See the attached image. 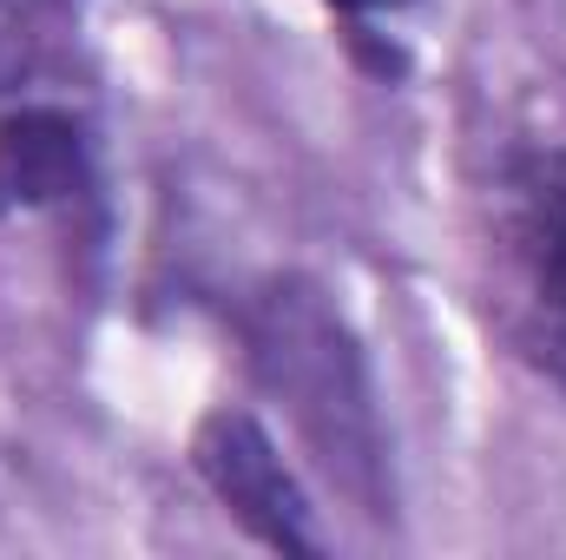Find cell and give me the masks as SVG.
I'll return each instance as SVG.
<instances>
[{
    "instance_id": "cell-3",
    "label": "cell",
    "mask_w": 566,
    "mask_h": 560,
    "mask_svg": "<svg viewBox=\"0 0 566 560\" xmlns=\"http://www.w3.org/2000/svg\"><path fill=\"white\" fill-rule=\"evenodd\" d=\"M191 468L211 488V501L271 554H303L316 560L329 541L316 528V508L296 481V468L283 462L277 435L251 409H211L191 428Z\"/></svg>"
},
{
    "instance_id": "cell-5",
    "label": "cell",
    "mask_w": 566,
    "mask_h": 560,
    "mask_svg": "<svg viewBox=\"0 0 566 560\" xmlns=\"http://www.w3.org/2000/svg\"><path fill=\"white\" fill-rule=\"evenodd\" d=\"M73 33V0H0V106L27 100Z\"/></svg>"
},
{
    "instance_id": "cell-1",
    "label": "cell",
    "mask_w": 566,
    "mask_h": 560,
    "mask_svg": "<svg viewBox=\"0 0 566 560\" xmlns=\"http://www.w3.org/2000/svg\"><path fill=\"white\" fill-rule=\"evenodd\" d=\"M238 336H244L258 390L283 403L290 428L303 435L316 468L336 481V495L356 515L389 521L396 481H389V435H382V409H376L369 356H363L356 330L343 323V310L329 303V290L296 271L264 278L244 297Z\"/></svg>"
},
{
    "instance_id": "cell-2",
    "label": "cell",
    "mask_w": 566,
    "mask_h": 560,
    "mask_svg": "<svg viewBox=\"0 0 566 560\" xmlns=\"http://www.w3.org/2000/svg\"><path fill=\"white\" fill-rule=\"evenodd\" d=\"M494 323L566 396V145L514 152L494 185Z\"/></svg>"
},
{
    "instance_id": "cell-4",
    "label": "cell",
    "mask_w": 566,
    "mask_h": 560,
    "mask_svg": "<svg viewBox=\"0 0 566 560\" xmlns=\"http://www.w3.org/2000/svg\"><path fill=\"white\" fill-rule=\"evenodd\" d=\"M99 172L86 120L66 106L13 100L0 113V218H40V211H80L93 205Z\"/></svg>"
},
{
    "instance_id": "cell-6",
    "label": "cell",
    "mask_w": 566,
    "mask_h": 560,
    "mask_svg": "<svg viewBox=\"0 0 566 560\" xmlns=\"http://www.w3.org/2000/svg\"><path fill=\"white\" fill-rule=\"evenodd\" d=\"M323 7H336L343 20H376V13H402V7H416V0H323Z\"/></svg>"
}]
</instances>
